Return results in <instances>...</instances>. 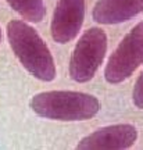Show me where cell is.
Listing matches in <instances>:
<instances>
[{
    "label": "cell",
    "instance_id": "obj_5",
    "mask_svg": "<svg viewBox=\"0 0 143 150\" xmlns=\"http://www.w3.org/2000/svg\"><path fill=\"white\" fill-rule=\"evenodd\" d=\"M85 20V0H58L54 8L50 32L60 45L74 40Z\"/></svg>",
    "mask_w": 143,
    "mask_h": 150
},
{
    "label": "cell",
    "instance_id": "obj_10",
    "mask_svg": "<svg viewBox=\"0 0 143 150\" xmlns=\"http://www.w3.org/2000/svg\"><path fill=\"white\" fill-rule=\"evenodd\" d=\"M0 42H1V29H0Z\"/></svg>",
    "mask_w": 143,
    "mask_h": 150
},
{
    "label": "cell",
    "instance_id": "obj_3",
    "mask_svg": "<svg viewBox=\"0 0 143 150\" xmlns=\"http://www.w3.org/2000/svg\"><path fill=\"white\" fill-rule=\"evenodd\" d=\"M107 35L101 28H89L79 38L69 60V76L79 83L95 76L107 53Z\"/></svg>",
    "mask_w": 143,
    "mask_h": 150
},
{
    "label": "cell",
    "instance_id": "obj_9",
    "mask_svg": "<svg viewBox=\"0 0 143 150\" xmlns=\"http://www.w3.org/2000/svg\"><path fill=\"white\" fill-rule=\"evenodd\" d=\"M132 102L135 104V107H138L139 110H143V71L138 76V79L135 82V86H133Z\"/></svg>",
    "mask_w": 143,
    "mask_h": 150
},
{
    "label": "cell",
    "instance_id": "obj_4",
    "mask_svg": "<svg viewBox=\"0 0 143 150\" xmlns=\"http://www.w3.org/2000/svg\"><path fill=\"white\" fill-rule=\"evenodd\" d=\"M143 64V21L125 35L107 61L104 78L108 83H121Z\"/></svg>",
    "mask_w": 143,
    "mask_h": 150
},
{
    "label": "cell",
    "instance_id": "obj_7",
    "mask_svg": "<svg viewBox=\"0 0 143 150\" xmlns=\"http://www.w3.org/2000/svg\"><path fill=\"white\" fill-rule=\"evenodd\" d=\"M143 13V0H99L92 17L96 22L113 25L129 21Z\"/></svg>",
    "mask_w": 143,
    "mask_h": 150
},
{
    "label": "cell",
    "instance_id": "obj_2",
    "mask_svg": "<svg viewBox=\"0 0 143 150\" xmlns=\"http://www.w3.org/2000/svg\"><path fill=\"white\" fill-rule=\"evenodd\" d=\"M29 104L35 114L57 121L90 120L100 108V103L95 96L72 91L42 92L32 97Z\"/></svg>",
    "mask_w": 143,
    "mask_h": 150
},
{
    "label": "cell",
    "instance_id": "obj_6",
    "mask_svg": "<svg viewBox=\"0 0 143 150\" xmlns=\"http://www.w3.org/2000/svg\"><path fill=\"white\" fill-rule=\"evenodd\" d=\"M138 140V129L131 124L108 125L79 140L78 150H125Z\"/></svg>",
    "mask_w": 143,
    "mask_h": 150
},
{
    "label": "cell",
    "instance_id": "obj_8",
    "mask_svg": "<svg viewBox=\"0 0 143 150\" xmlns=\"http://www.w3.org/2000/svg\"><path fill=\"white\" fill-rule=\"evenodd\" d=\"M13 10L29 22H40L45 18L46 8L43 0H6Z\"/></svg>",
    "mask_w": 143,
    "mask_h": 150
},
{
    "label": "cell",
    "instance_id": "obj_1",
    "mask_svg": "<svg viewBox=\"0 0 143 150\" xmlns=\"http://www.w3.org/2000/svg\"><path fill=\"white\" fill-rule=\"evenodd\" d=\"M7 38L17 59L35 78L50 82L56 78L53 56L35 28L20 20L7 24Z\"/></svg>",
    "mask_w": 143,
    "mask_h": 150
}]
</instances>
